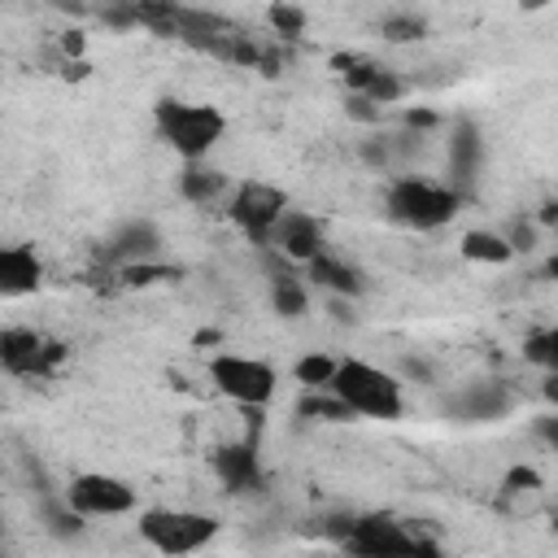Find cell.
I'll use <instances>...</instances> for the list:
<instances>
[{
	"label": "cell",
	"instance_id": "1",
	"mask_svg": "<svg viewBox=\"0 0 558 558\" xmlns=\"http://www.w3.org/2000/svg\"><path fill=\"white\" fill-rule=\"evenodd\" d=\"M327 392L353 414V418H401L405 414V392H401V379L366 357H340L336 362V375L327 384Z\"/></svg>",
	"mask_w": 558,
	"mask_h": 558
},
{
	"label": "cell",
	"instance_id": "2",
	"mask_svg": "<svg viewBox=\"0 0 558 558\" xmlns=\"http://www.w3.org/2000/svg\"><path fill=\"white\" fill-rule=\"evenodd\" d=\"M153 122H157V135L183 161H205L209 148L227 135L222 109L218 105H205V100H157Z\"/></svg>",
	"mask_w": 558,
	"mask_h": 558
},
{
	"label": "cell",
	"instance_id": "3",
	"mask_svg": "<svg viewBox=\"0 0 558 558\" xmlns=\"http://www.w3.org/2000/svg\"><path fill=\"white\" fill-rule=\"evenodd\" d=\"M458 205H462L458 187H445V183L423 179V174H401L384 192L388 218L401 222V227H410V231H436V227L453 222Z\"/></svg>",
	"mask_w": 558,
	"mask_h": 558
},
{
	"label": "cell",
	"instance_id": "4",
	"mask_svg": "<svg viewBox=\"0 0 558 558\" xmlns=\"http://www.w3.org/2000/svg\"><path fill=\"white\" fill-rule=\"evenodd\" d=\"M140 541L157 549L161 558H187L205 549L218 536V519L205 510H183V506H153L140 510Z\"/></svg>",
	"mask_w": 558,
	"mask_h": 558
},
{
	"label": "cell",
	"instance_id": "5",
	"mask_svg": "<svg viewBox=\"0 0 558 558\" xmlns=\"http://www.w3.org/2000/svg\"><path fill=\"white\" fill-rule=\"evenodd\" d=\"M331 532L349 558H410L418 532H410L392 514H349L331 519Z\"/></svg>",
	"mask_w": 558,
	"mask_h": 558
},
{
	"label": "cell",
	"instance_id": "6",
	"mask_svg": "<svg viewBox=\"0 0 558 558\" xmlns=\"http://www.w3.org/2000/svg\"><path fill=\"white\" fill-rule=\"evenodd\" d=\"M209 384H214L227 401H235L240 410H257V405H266V401L275 397L279 375H275V366L262 362V357H248V353H218V357H209Z\"/></svg>",
	"mask_w": 558,
	"mask_h": 558
},
{
	"label": "cell",
	"instance_id": "7",
	"mask_svg": "<svg viewBox=\"0 0 558 558\" xmlns=\"http://www.w3.org/2000/svg\"><path fill=\"white\" fill-rule=\"evenodd\" d=\"M65 362V344L35 327H4L0 331V371L13 379H48Z\"/></svg>",
	"mask_w": 558,
	"mask_h": 558
},
{
	"label": "cell",
	"instance_id": "8",
	"mask_svg": "<svg viewBox=\"0 0 558 558\" xmlns=\"http://www.w3.org/2000/svg\"><path fill=\"white\" fill-rule=\"evenodd\" d=\"M135 501H140L135 488L109 471H83L65 488V506L78 519H118V514H131Z\"/></svg>",
	"mask_w": 558,
	"mask_h": 558
},
{
	"label": "cell",
	"instance_id": "9",
	"mask_svg": "<svg viewBox=\"0 0 558 558\" xmlns=\"http://www.w3.org/2000/svg\"><path fill=\"white\" fill-rule=\"evenodd\" d=\"M283 209H288V196L279 192V187H270V183H257V179H248V183H240L235 192H231V205H227V214H231V222L253 240V244H270V231H275V222L283 218Z\"/></svg>",
	"mask_w": 558,
	"mask_h": 558
},
{
	"label": "cell",
	"instance_id": "10",
	"mask_svg": "<svg viewBox=\"0 0 558 558\" xmlns=\"http://www.w3.org/2000/svg\"><path fill=\"white\" fill-rule=\"evenodd\" d=\"M331 65L349 83V96H362L366 105H397L405 96V78H397L392 70H384L379 61H371L362 52H340Z\"/></svg>",
	"mask_w": 558,
	"mask_h": 558
},
{
	"label": "cell",
	"instance_id": "11",
	"mask_svg": "<svg viewBox=\"0 0 558 558\" xmlns=\"http://www.w3.org/2000/svg\"><path fill=\"white\" fill-rule=\"evenodd\" d=\"M266 248L283 253V257H288V262H296V266H310L318 253H327V231H323V222H318L314 214L283 209V218L275 222V231H270V244H266Z\"/></svg>",
	"mask_w": 558,
	"mask_h": 558
},
{
	"label": "cell",
	"instance_id": "12",
	"mask_svg": "<svg viewBox=\"0 0 558 558\" xmlns=\"http://www.w3.org/2000/svg\"><path fill=\"white\" fill-rule=\"evenodd\" d=\"M105 262H113L118 270L122 266H140V262H157V253H161V231H157V222H148V218H131V222H122L109 240H105Z\"/></svg>",
	"mask_w": 558,
	"mask_h": 558
},
{
	"label": "cell",
	"instance_id": "13",
	"mask_svg": "<svg viewBox=\"0 0 558 558\" xmlns=\"http://www.w3.org/2000/svg\"><path fill=\"white\" fill-rule=\"evenodd\" d=\"M218 484L227 493H257L262 488V462H257V449L253 440H235V445H218L214 458H209Z\"/></svg>",
	"mask_w": 558,
	"mask_h": 558
},
{
	"label": "cell",
	"instance_id": "14",
	"mask_svg": "<svg viewBox=\"0 0 558 558\" xmlns=\"http://www.w3.org/2000/svg\"><path fill=\"white\" fill-rule=\"evenodd\" d=\"M453 410H458L462 418H471V423L506 418V414L514 410V392H510V384H501V379H475V384H466V388L453 397Z\"/></svg>",
	"mask_w": 558,
	"mask_h": 558
},
{
	"label": "cell",
	"instance_id": "15",
	"mask_svg": "<svg viewBox=\"0 0 558 558\" xmlns=\"http://www.w3.org/2000/svg\"><path fill=\"white\" fill-rule=\"evenodd\" d=\"M44 283V262L26 244H0V296H31Z\"/></svg>",
	"mask_w": 558,
	"mask_h": 558
},
{
	"label": "cell",
	"instance_id": "16",
	"mask_svg": "<svg viewBox=\"0 0 558 558\" xmlns=\"http://www.w3.org/2000/svg\"><path fill=\"white\" fill-rule=\"evenodd\" d=\"M305 275H310L318 288H327L331 296H340V301H349V296H362V288H366L362 270H357V266H349L344 257H336L331 248H327V253H318V257L305 266Z\"/></svg>",
	"mask_w": 558,
	"mask_h": 558
},
{
	"label": "cell",
	"instance_id": "17",
	"mask_svg": "<svg viewBox=\"0 0 558 558\" xmlns=\"http://www.w3.org/2000/svg\"><path fill=\"white\" fill-rule=\"evenodd\" d=\"M179 192L192 201V205H209L227 192V174L218 166H205V161H187L183 174H179Z\"/></svg>",
	"mask_w": 558,
	"mask_h": 558
},
{
	"label": "cell",
	"instance_id": "18",
	"mask_svg": "<svg viewBox=\"0 0 558 558\" xmlns=\"http://www.w3.org/2000/svg\"><path fill=\"white\" fill-rule=\"evenodd\" d=\"M480 157H484L480 131H475L471 122H458V126H453V140H449V170H453V179H458V183L475 179Z\"/></svg>",
	"mask_w": 558,
	"mask_h": 558
},
{
	"label": "cell",
	"instance_id": "19",
	"mask_svg": "<svg viewBox=\"0 0 558 558\" xmlns=\"http://www.w3.org/2000/svg\"><path fill=\"white\" fill-rule=\"evenodd\" d=\"M458 253L466 262H480V266H506L514 257V248H510V240L501 231H466Z\"/></svg>",
	"mask_w": 558,
	"mask_h": 558
},
{
	"label": "cell",
	"instance_id": "20",
	"mask_svg": "<svg viewBox=\"0 0 558 558\" xmlns=\"http://www.w3.org/2000/svg\"><path fill=\"white\" fill-rule=\"evenodd\" d=\"M270 305H275L279 318H301V314L310 310V292H305L301 275L275 270V275H270Z\"/></svg>",
	"mask_w": 558,
	"mask_h": 558
},
{
	"label": "cell",
	"instance_id": "21",
	"mask_svg": "<svg viewBox=\"0 0 558 558\" xmlns=\"http://www.w3.org/2000/svg\"><path fill=\"white\" fill-rule=\"evenodd\" d=\"M336 362H340V357H331V353H305V357L292 366V375H296V384H301L305 392H327V384H331V375H336Z\"/></svg>",
	"mask_w": 558,
	"mask_h": 558
},
{
	"label": "cell",
	"instance_id": "22",
	"mask_svg": "<svg viewBox=\"0 0 558 558\" xmlns=\"http://www.w3.org/2000/svg\"><path fill=\"white\" fill-rule=\"evenodd\" d=\"M523 357H527L532 366H541V371H554V366H558V331H554V327L532 331V336L523 340Z\"/></svg>",
	"mask_w": 558,
	"mask_h": 558
},
{
	"label": "cell",
	"instance_id": "23",
	"mask_svg": "<svg viewBox=\"0 0 558 558\" xmlns=\"http://www.w3.org/2000/svg\"><path fill=\"white\" fill-rule=\"evenodd\" d=\"M379 31H384V39H392V44H410V39H423L427 22H423L418 13H388V17L379 22Z\"/></svg>",
	"mask_w": 558,
	"mask_h": 558
},
{
	"label": "cell",
	"instance_id": "24",
	"mask_svg": "<svg viewBox=\"0 0 558 558\" xmlns=\"http://www.w3.org/2000/svg\"><path fill=\"white\" fill-rule=\"evenodd\" d=\"M301 414H318V418H327V423H349V418H353L331 392H310V397L301 401Z\"/></svg>",
	"mask_w": 558,
	"mask_h": 558
},
{
	"label": "cell",
	"instance_id": "25",
	"mask_svg": "<svg viewBox=\"0 0 558 558\" xmlns=\"http://www.w3.org/2000/svg\"><path fill=\"white\" fill-rule=\"evenodd\" d=\"M270 26L283 35V39H296L305 31V9H292V4H275L270 9Z\"/></svg>",
	"mask_w": 558,
	"mask_h": 558
},
{
	"label": "cell",
	"instance_id": "26",
	"mask_svg": "<svg viewBox=\"0 0 558 558\" xmlns=\"http://www.w3.org/2000/svg\"><path fill=\"white\" fill-rule=\"evenodd\" d=\"M118 275H122V283H131V288H144V283L170 279V266H157V262H140V266H122Z\"/></svg>",
	"mask_w": 558,
	"mask_h": 558
},
{
	"label": "cell",
	"instance_id": "27",
	"mask_svg": "<svg viewBox=\"0 0 558 558\" xmlns=\"http://www.w3.org/2000/svg\"><path fill=\"white\" fill-rule=\"evenodd\" d=\"M48 527H52L57 536H78V532H83V519L61 501V506H48Z\"/></svg>",
	"mask_w": 558,
	"mask_h": 558
},
{
	"label": "cell",
	"instance_id": "28",
	"mask_svg": "<svg viewBox=\"0 0 558 558\" xmlns=\"http://www.w3.org/2000/svg\"><path fill=\"white\" fill-rule=\"evenodd\" d=\"M410 558H445V554H440V545H436L432 536H423V532H418V541H414Z\"/></svg>",
	"mask_w": 558,
	"mask_h": 558
}]
</instances>
